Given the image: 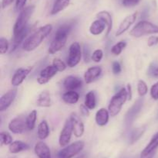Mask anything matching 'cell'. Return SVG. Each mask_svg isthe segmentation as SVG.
Returning a JSON list of instances; mask_svg holds the SVG:
<instances>
[{
	"label": "cell",
	"mask_w": 158,
	"mask_h": 158,
	"mask_svg": "<svg viewBox=\"0 0 158 158\" xmlns=\"http://www.w3.org/2000/svg\"><path fill=\"white\" fill-rule=\"evenodd\" d=\"M73 133V131L71 121L70 119H68L66 120V122L60 132V138H59V143L61 147H66L68 145L71 139Z\"/></svg>",
	"instance_id": "obj_8"
},
{
	"label": "cell",
	"mask_w": 158,
	"mask_h": 158,
	"mask_svg": "<svg viewBox=\"0 0 158 158\" xmlns=\"http://www.w3.org/2000/svg\"><path fill=\"white\" fill-rule=\"evenodd\" d=\"M32 68H20L15 71L11 80V84L13 86L16 87L21 85L25 79L26 78L29 73L32 71Z\"/></svg>",
	"instance_id": "obj_14"
},
{
	"label": "cell",
	"mask_w": 158,
	"mask_h": 158,
	"mask_svg": "<svg viewBox=\"0 0 158 158\" xmlns=\"http://www.w3.org/2000/svg\"><path fill=\"white\" fill-rule=\"evenodd\" d=\"M35 10V6H29L27 7L24 8L23 10L20 12L16 21H15V25L13 27V35L14 37H16L19 34L21 33L27 26L28 22L29 19L32 16V13Z\"/></svg>",
	"instance_id": "obj_5"
},
{
	"label": "cell",
	"mask_w": 158,
	"mask_h": 158,
	"mask_svg": "<svg viewBox=\"0 0 158 158\" xmlns=\"http://www.w3.org/2000/svg\"><path fill=\"white\" fill-rule=\"evenodd\" d=\"M8 128H9V129L12 133H15V134H21V133H23L24 132V130L26 129H27V127H26V119L22 116L14 118V119H12L9 122Z\"/></svg>",
	"instance_id": "obj_9"
},
{
	"label": "cell",
	"mask_w": 158,
	"mask_h": 158,
	"mask_svg": "<svg viewBox=\"0 0 158 158\" xmlns=\"http://www.w3.org/2000/svg\"><path fill=\"white\" fill-rule=\"evenodd\" d=\"M37 135L40 139H45L49 135V129L46 120H43L38 125Z\"/></svg>",
	"instance_id": "obj_27"
},
{
	"label": "cell",
	"mask_w": 158,
	"mask_h": 158,
	"mask_svg": "<svg viewBox=\"0 0 158 158\" xmlns=\"http://www.w3.org/2000/svg\"><path fill=\"white\" fill-rule=\"evenodd\" d=\"M121 65L119 62L114 61L112 64V71L114 74H118L121 72Z\"/></svg>",
	"instance_id": "obj_42"
},
{
	"label": "cell",
	"mask_w": 158,
	"mask_h": 158,
	"mask_svg": "<svg viewBox=\"0 0 158 158\" xmlns=\"http://www.w3.org/2000/svg\"><path fill=\"white\" fill-rule=\"evenodd\" d=\"M103 52L100 49L95 50L93 52V54H91V59H92V60H94V62H97V63H99V62L101 61V60L103 59Z\"/></svg>",
	"instance_id": "obj_36"
},
{
	"label": "cell",
	"mask_w": 158,
	"mask_h": 158,
	"mask_svg": "<svg viewBox=\"0 0 158 158\" xmlns=\"http://www.w3.org/2000/svg\"><path fill=\"white\" fill-rule=\"evenodd\" d=\"M80 112L83 116H89V109L85 105H81L80 107Z\"/></svg>",
	"instance_id": "obj_44"
},
{
	"label": "cell",
	"mask_w": 158,
	"mask_h": 158,
	"mask_svg": "<svg viewBox=\"0 0 158 158\" xmlns=\"http://www.w3.org/2000/svg\"><path fill=\"white\" fill-rule=\"evenodd\" d=\"M127 91L128 100H131V99H132V88H131V85H130V84H128L127 85Z\"/></svg>",
	"instance_id": "obj_46"
},
{
	"label": "cell",
	"mask_w": 158,
	"mask_h": 158,
	"mask_svg": "<svg viewBox=\"0 0 158 158\" xmlns=\"http://www.w3.org/2000/svg\"><path fill=\"white\" fill-rule=\"evenodd\" d=\"M97 18L98 19V20H100L103 22H104L105 24H106V36L107 37V36L110 33L113 28L112 16H111L110 12H107V11H101V12H98V13L97 14Z\"/></svg>",
	"instance_id": "obj_20"
},
{
	"label": "cell",
	"mask_w": 158,
	"mask_h": 158,
	"mask_svg": "<svg viewBox=\"0 0 158 158\" xmlns=\"http://www.w3.org/2000/svg\"><path fill=\"white\" fill-rule=\"evenodd\" d=\"M145 129L144 128H137L136 129L133 130L132 133L131 134V137H130V139H131V143H134L137 142L142 136L144 133Z\"/></svg>",
	"instance_id": "obj_31"
},
{
	"label": "cell",
	"mask_w": 158,
	"mask_h": 158,
	"mask_svg": "<svg viewBox=\"0 0 158 158\" xmlns=\"http://www.w3.org/2000/svg\"><path fill=\"white\" fill-rule=\"evenodd\" d=\"M76 158H88V156L87 154H86V153H83V154L80 155V156H78Z\"/></svg>",
	"instance_id": "obj_47"
},
{
	"label": "cell",
	"mask_w": 158,
	"mask_h": 158,
	"mask_svg": "<svg viewBox=\"0 0 158 158\" xmlns=\"http://www.w3.org/2000/svg\"><path fill=\"white\" fill-rule=\"evenodd\" d=\"M158 43V37L157 36H151L149 37L148 40V46H155Z\"/></svg>",
	"instance_id": "obj_43"
},
{
	"label": "cell",
	"mask_w": 158,
	"mask_h": 158,
	"mask_svg": "<svg viewBox=\"0 0 158 158\" xmlns=\"http://www.w3.org/2000/svg\"><path fill=\"white\" fill-rule=\"evenodd\" d=\"M127 46V43L125 41H120L117 43L114 44L111 48V53L114 55L118 56L120 55Z\"/></svg>",
	"instance_id": "obj_30"
},
{
	"label": "cell",
	"mask_w": 158,
	"mask_h": 158,
	"mask_svg": "<svg viewBox=\"0 0 158 158\" xmlns=\"http://www.w3.org/2000/svg\"><path fill=\"white\" fill-rule=\"evenodd\" d=\"M13 2L14 0H2V9H6V7L10 6Z\"/></svg>",
	"instance_id": "obj_45"
},
{
	"label": "cell",
	"mask_w": 158,
	"mask_h": 158,
	"mask_svg": "<svg viewBox=\"0 0 158 158\" xmlns=\"http://www.w3.org/2000/svg\"><path fill=\"white\" fill-rule=\"evenodd\" d=\"M52 29V26L51 24H46L37 29L32 35L24 40L23 43V49L28 52L35 50L50 34Z\"/></svg>",
	"instance_id": "obj_1"
},
{
	"label": "cell",
	"mask_w": 158,
	"mask_h": 158,
	"mask_svg": "<svg viewBox=\"0 0 158 158\" xmlns=\"http://www.w3.org/2000/svg\"><path fill=\"white\" fill-rule=\"evenodd\" d=\"M84 105L89 108V110L94 109L97 105V99H96L95 93L94 91H89L85 96Z\"/></svg>",
	"instance_id": "obj_28"
},
{
	"label": "cell",
	"mask_w": 158,
	"mask_h": 158,
	"mask_svg": "<svg viewBox=\"0 0 158 158\" xmlns=\"http://www.w3.org/2000/svg\"><path fill=\"white\" fill-rule=\"evenodd\" d=\"M85 143L83 141H77L69 145L66 146L64 148L60 150L57 153L58 158H73L77 156L83 150Z\"/></svg>",
	"instance_id": "obj_6"
},
{
	"label": "cell",
	"mask_w": 158,
	"mask_h": 158,
	"mask_svg": "<svg viewBox=\"0 0 158 158\" xmlns=\"http://www.w3.org/2000/svg\"><path fill=\"white\" fill-rule=\"evenodd\" d=\"M82 58V50L80 43L78 42H73L69 46V55H68L67 63L68 67L74 68L80 62Z\"/></svg>",
	"instance_id": "obj_7"
},
{
	"label": "cell",
	"mask_w": 158,
	"mask_h": 158,
	"mask_svg": "<svg viewBox=\"0 0 158 158\" xmlns=\"http://www.w3.org/2000/svg\"><path fill=\"white\" fill-rule=\"evenodd\" d=\"M82 85H83V81L81 78L76 76H68L63 81V86L68 91H74L75 89L81 88Z\"/></svg>",
	"instance_id": "obj_17"
},
{
	"label": "cell",
	"mask_w": 158,
	"mask_h": 158,
	"mask_svg": "<svg viewBox=\"0 0 158 158\" xmlns=\"http://www.w3.org/2000/svg\"><path fill=\"white\" fill-rule=\"evenodd\" d=\"M70 3V0H56L51 10L52 15H56L61 11L64 10Z\"/></svg>",
	"instance_id": "obj_26"
},
{
	"label": "cell",
	"mask_w": 158,
	"mask_h": 158,
	"mask_svg": "<svg viewBox=\"0 0 158 158\" xmlns=\"http://www.w3.org/2000/svg\"><path fill=\"white\" fill-rule=\"evenodd\" d=\"M105 27H106V26L104 22L97 19V20L91 23L90 26H89V32L92 35H100L104 31Z\"/></svg>",
	"instance_id": "obj_22"
},
{
	"label": "cell",
	"mask_w": 158,
	"mask_h": 158,
	"mask_svg": "<svg viewBox=\"0 0 158 158\" xmlns=\"http://www.w3.org/2000/svg\"><path fill=\"white\" fill-rule=\"evenodd\" d=\"M57 72L58 71L52 64L46 66L40 71V75L37 78V81L40 85H45V84L48 83L57 74Z\"/></svg>",
	"instance_id": "obj_12"
},
{
	"label": "cell",
	"mask_w": 158,
	"mask_h": 158,
	"mask_svg": "<svg viewBox=\"0 0 158 158\" xmlns=\"http://www.w3.org/2000/svg\"><path fill=\"white\" fill-rule=\"evenodd\" d=\"M80 95L75 91H67L63 94V100L64 102L70 105H73L78 102Z\"/></svg>",
	"instance_id": "obj_25"
},
{
	"label": "cell",
	"mask_w": 158,
	"mask_h": 158,
	"mask_svg": "<svg viewBox=\"0 0 158 158\" xmlns=\"http://www.w3.org/2000/svg\"><path fill=\"white\" fill-rule=\"evenodd\" d=\"M140 0H123L122 4L125 7H133L139 4Z\"/></svg>",
	"instance_id": "obj_40"
},
{
	"label": "cell",
	"mask_w": 158,
	"mask_h": 158,
	"mask_svg": "<svg viewBox=\"0 0 158 158\" xmlns=\"http://www.w3.org/2000/svg\"><path fill=\"white\" fill-rule=\"evenodd\" d=\"M158 148V133L153 136L149 143L140 153V158H153Z\"/></svg>",
	"instance_id": "obj_11"
},
{
	"label": "cell",
	"mask_w": 158,
	"mask_h": 158,
	"mask_svg": "<svg viewBox=\"0 0 158 158\" xmlns=\"http://www.w3.org/2000/svg\"><path fill=\"white\" fill-rule=\"evenodd\" d=\"M26 2H27V0H16V2H15V9L17 11L21 12L25 8Z\"/></svg>",
	"instance_id": "obj_41"
},
{
	"label": "cell",
	"mask_w": 158,
	"mask_h": 158,
	"mask_svg": "<svg viewBox=\"0 0 158 158\" xmlns=\"http://www.w3.org/2000/svg\"><path fill=\"white\" fill-rule=\"evenodd\" d=\"M69 119L72 124L73 131L76 137H81L84 133V125L79 116L76 113H71L69 116Z\"/></svg>",
	"instance_id": "obj_13"
},
{
	"label": "cell",
	"mask_w": 158,
	"mask_h": 158,
	"mask_svg": "<svg viewBox=\"0 0 158 158\" xmlns=\"http://www.w3.org/2000/svg\"><path fill=\"white\" fill-rule=\"evenodd\" d=\"M52 65L58 71H63L66 70V64L60 58H55L52 61Z\"/></svg>",
	"instance_id": "obj_34"
},
{
	"label": "cell",
	"mask_w": 158,
	"mask_h": 158,
	"mask_svg": "<svg viewBox=\"0 0 158 158\" xmlns=\"http://www.w3.org/2000/svg\"><path fill=\"white\" fill-rule=\"evenodd\" d=\"M73 24L66 23V24L62 25L57 29L55 33V37H54L52 41L51 42L49 49H48L49 54H54L64 47L66 40H67L68 35L70 33Z\"/></svg>",
	"instance_id": "obj_2"
},
{
	"label": "cell",
	"mask_w": 158,
	"mask_h": 158,
	"mask_svg": "<svg viewBox=\"0 0 158 158\" xmlns=\"http://www.w3.org/2000/svg\"><path fill=\"white\" fill-rule=\"evenodd\" d=\"M148 74L154 78H158V64L157 63H152L150 65Z\"/></svg>",
	"instance_id": "obj_35"
},
{
	"label": "cell",
	"mask_w": 158,
	"mask_h": 158,
	"mask_svg": "<svg viewBox=\"0 0 158 158\" xmlns=\"http://www.w3.org/2000/svg\"><path fill=\"white\" fill-rule=\"evenodd\" d=\"M157 33H158V26L146 20L140 21L130 31V35L136 38H139L145 35Z\"/></svg>",
	"instance_id": "obj_4"
},
{
	"label": "cell",
	"mask_w": 158,
	"mask_h": 158,
	"mask_svg": "<svg viewBox=\"0 0 158 158\" xmlns=\"http://www.w3.org/2000/svg\"><path fill=\"white\" fill-rule=\"evenodd\" d=\"M29 149V146L26 143L20 140L13 141L12 143L9 145V152L12 153H18L19 152L27 150Z\"/></svg>",
	"instance_id": "obj_23"
},
{
	"label": "cell",
	"mask_w": 158,
	"mask_h": 158,
	"mask_svg": "<svg viewBox=\"0 0 158 158\" xmlns=\"http://www.w3.org/2000/svg\"><path fill=\"white\" fill-rule=\"evenodd\" d=\"M17 95V89L13 88V89L9 90L6 93H5L0 99V111L3 112L7 109L12 102L15 100V97Z\"/></svg>",
	"instance_id": "obj_15"
},
{
	"label": "cell",
	"mask_w": 158,
	"mask_h": 158,
	"mask_svg": "<svg viewBox=\"0 0 158 158\" xmlns=\"http://www.w3.org/2000/svg\"><path fill=\"white\" fill-rule=\"evenodd\" d=\"M34 151L39 158H51L50 150L44 142L37 143L34 147Z\"/></svg>",
	"instance_id": "obj_19"
},
{
	"label": "cell",
	"mask_w": 158,
	"mask_h": 158,
	"mask_svg": "<svg viewBox=\"0 0 158 158\" xmlns=\"http://www.w3.org/2000/svg\"><path fill=\"white\" fill-rule=\"evenodd\" d=\"M11 158H16V157H11Z\"/></svg>",
	"instance_id": "obj_48"
},
{
	"label": "cell",
	"mask_w": 158,
	"mask_h": 158,
	"mask_svg": "<svg viewBox=\"0 0 158 158\" xmlns=\"http://www.w3.org/2000/svg\"><path fill=\"white\" fill-rule=\"evenodd\" d=\"M9 47V44L8 40L4 37H1L0 39V53L1 54H6Z\"/></svg>",
	"instance_id": "obj_37"
},
{
	"label": "cell",
	"mask_w": 158,
	"mask_h": 158,
	"mask_svg": "<svg viewBox=\"0 0 158 158\" xmlns=\"http://www.w3.org/2000/svg\"><path fill=\"white\" fill-rule=\"evenodd\" d=\"M102 73V68L99 66L88 68L84 74V80L86 84H90L98 78Z\"/></svg>",
	"instance_id": "obj_18"
},
{
	"label": "cell",
	"mask_w": 158,
	"mask_h": 158,
	"mask_svg": "<svg viewBox=\"0 0 158 158\" xmlns=\"http://www.w3.org/2000/svg\"><path fill=\"white\" fill-rule=\"evenodd\" d=\"M151 96L154 100H158V81L154 84L151 87Z\"/></svg>",
	"instance_id": "obj_38"
},
{
	"label": "cell",
	"mask_w": 158,
	"mask_h": 158,
	"mask_svg": "<svg viewBox=\"0 0 158 158\" xmlns=\"http://www.w3.org/2000/svg\"><path fill=\"white\" fill-rule=\"evenodd\" d=\"M37 119V112L36 110H32L27 117L26 118V127L27 129L32 130L35 128V122H36Z\"/></svg>",
	"instance_id": "obj_29"
},
{
	"label": "cell",
	"mask_w": 158,
	"mask_h": 158,
	"mask_svg": "<svg viewBox=\"0 0 158 158\" xmlns=\"http://www.w3.org/2000/svg\"><path fill=\"white\" fill-rule=\"evenodd\" d=\"M137 14H138V12H134V13L127 15V16L125 17V18L123 19V20L121 22L120 26H119L117 32H116V36H117V37H119V36L122 35L123 33L126 32V31L127 30V29H129L133 24H134V22H135L136 20H137Z\"/></svg>",
	"instance_id": "obj_16"
},
{
	"label": "cell",
	"mask_w": 158,
	"mask_h": 158,
	"mask_svg": "<svg viewBox=\"0 0 158 158\" xmlns=\"http://www.w3.org/2000/svg\"><path fill=\"white\" fill-rule=\"evenodd\" d=\"M0 138H1V146L10 145L12 143V137L7 132H2L0 133Z\"/></svg>",
	"instance_id": "obj_33"
},
{
	"label": "cell",
	"mask_w": 158,
	"mask_h": 158,
	"mask_svg": "<svg viewBox=\"0 0 158 158\" xmlns=\"http://www.w3.org/2000/svg\"><path fill=\"white\" fill-rule=\"evenodd\" d=\"M83 59H84V61L86 63H89V60L91 59V55H90V51H89V48L88 47V46L84 45V47H83Z\"/></svg>",
	"instance_id": "obj_39"
},
{
	"label": "cell",
	"mask_w": 158,
	"mask_h": 158,
	"mask_svg": "<svg viewBox=\"0 0 158 158\" xmlns=\"http://www.w3.org/2000/svg\"><path fill=\"white\" fill-rule=\"evenodd\" d=\"M110 118L109 110L106 109L105 108H101L96 113V122L97 125L100 126H103L107 124Z\"/></svg>",
	"instance_id": "obj_21"
},
{
	"label": "cell",
	"mask_w": 158,
	"mask_h": 158,
	"mask_svg": "<svg viewBox=\"0 0 158 158\" xmlns=\"http://www.w3.org/2000/svg\"><path fill=\"white\" fill-rule=\"evenodd\" d=\"M143 99L142 98L137 99L135 102V103L131 106V108L127 112L126 116H125V122L127 125H130L132 123L133 121L135 119L137 115L141 110L142 106H143Z\"/></svg>",
	"instance_id": "obj_10"
},
{
	"label": "cell",
	"mask_w": 158,
	"mask_h": 158,
	"mask_svg": "<svg viewBox=\"0 0 158 158\" xmlns=\"http://www.w3.org/2000/svg\"><path fill=\"white\" fill-rule=\"evenodd\" d=\"M137 91H138L139 95L143 97L148 93V87L147 85L146 82L143 80H140L137 83Z\"/></svg>",
	"instance_id": "obj_32"
},
{
	"label": "cell",
	"mask_w": 158,
	"mask_h": 158,
	"mask_svg": "<svg viewBox=\"0 0 158 158\" xmlns=\"http://www.w3.org/2000/svg\"><path fill=\"white\" fill-rule=\"evenodd\" d=\"M36 105L40 107H49L51 105V96L48 91H43L39 94Z\"/></svg>",
	"instance_id": "obj_24"
},
{
	"label": "cell",
	"mask_w": 158,
	"mask_h": 158,
	"mask_svg": "<svg viewBox=\"0 0 158 158\" xmlns=\"http://www.w3.org/2000/svg\"><path fill=\"white\" fill-rule=\"evenodd\" d=\"M127 99L128 95L127 88H122L111 99L109 106H108L110 115L111 116H116L117 114H119L122 107Z\"/></svg>",
	"instance_id": "obj_3"
}]
</instances>
